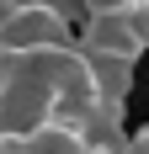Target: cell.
Returning <instances> with one entry per match:
<instances>
[{
	"instance_id": "4",
	"label": "cell",
	"mask_w": 149,
	"mask_h": 154,
	"mask_svg": "<svg viewBox=\"0 0 149 154\" xmlns=\"http://www.w3.org/2000/svg\"><path fill=\"white\" fill-rule=\"evenodd\" d=\"M0 154H90V133L85 122H43L27 133H0Z\"/></svg>"
},
{
	"instance_id": "2",
	"label": "cell",
	"mask_w": 149,
	"mask_h": 154,
	"mask_svg": "<svg viewBox=\"0 0 149 154\" xmlns=\"http://www.w3.org/2000/svg\"><path fill=\"white\" fill-rule=\"evenodd\" d=\"M74 43V21L53 5H32V0H11L0 16V59L5 53H32V48H59Z\"/></svg>"
},
{
	"instance_id": "5",
	"label": "cell",
	"mask_w": 149,
	"mask_h": 154,
	"mask_svg": "<svg viewBox=\"0 0 149 154\" xmlns=\"http://www.w3.org/2000/svg\"><path fill=\"white\" fill-rule=\"evenodd\" d=\"M138 5H144V0H80V11H138Z\"/></svg>"
},
{
	"instance_id": "1",
	"label": "cell",
	"mask_w": 149,
	"mask_h": 154,
	"mask_svg": "<svg viewBox=\"0 0 149 154\" xmlns=\"http://www.w3.org/2000/svg\"><path fill=\"white\" fill-rule=\"evenodd\" d=\"M96 101H101L96 69L74 43L0 59V133H27L59 117L85 122Z\"/></svg>"
},
{
	"instance_id": "3",
	"label": "cell",
	"mask_w": 149,
	"mask_h": 154,
	"mask_svg": "<svg viewBox=\"0 0 149 154\" xmlns=\"http://www.w3.org/2000/svg\"><path fill=\"white\" fill-rule=\"evenodd\" d=\"M74 48L90 53V59H128V64H138V59L149 53V43H144V32H138V16H133V11H90V16H80Z\"/></svg>"
}]
</instances>
